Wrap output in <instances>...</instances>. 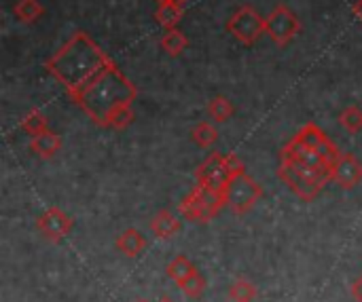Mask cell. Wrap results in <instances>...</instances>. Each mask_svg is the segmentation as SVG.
<instances>
[{
  "mask_svg": "<svg viewBox=\"0 0 362 302\" xmlns=\"http://www.w3.org/2000/svg\"><path fill=\"white\" fill-rule=\"evenodd\" d=\"M138 89L110 59L85 87L70 95V99L100 127L125 129L134 121L132 104Z\"/></svg>",
  "mask_w": 362,
  "mask_h": 302,
  "instance_id": "cell-1",
  "label": "cell"
},
{
  "mask_svg": "<svg viewBox=\"0 0 362 302\" xmlns=\"http://www.w3.org/2000/svg\"><path fill=\"white\" fill-rule=\"evenodd\" d=\"M108 61L110 57L87 32H74L45 61V68L59 85H64L68 95H72L85 87Z\"/></svg>",
  "mask_w": 362,
  "mask_h": 302,
  "instance_id": "cell-2",
  "label": "cell"
},
{
  "mask_svg": "<svg viewBox=\"0 0 362 302\" xmlns=\"http://www.w3.org/2000/svg\"><path fill=\"white\" fill-rule=\"evenodd\" d=\"M246 171V165L235 157V155H221V152H212L197 169L195 178L199 186H206L210 191L216 193H225L229 182L238 176Z\"/></svg>",
  "mask_w": 362,
  "mask_h": 302,
  "instance_id": "cell-3",
  "label": "cell"
},
{
  "mask_svg": "<svg viewBox=\"0 0 362 302\" xmlns=\"http://www.w3.org/2000/svg\"><path fill=\"white\" fill-rule=\"evenodd\" d=\"M227 205V197L225 193H216L210 191L206 186H195L178 205V212L182 218L191 220V222H210L214 220L221 210Z\"/></svg>",
  "mask_w": 362,
  "mask_h": 302,
  "instance_id": "cell-4",
  "label": "cell"
},
{
  "mask_svg": "<svg viewBox=\"0 0 362 302\" xmlns=\"http://www.w3.org/2000/svg\"><path fill=\"white\" fill-rule=\"evenodd\" d=\"M227 32L238 42L246 44V47H252L265 34V17H261L259 11L252 4H242L227 19Z\"/></svg>",
  "mask_w": 362,
  "mask_h": 302,
  "instance_id": "cell-5",
  "label": "cell"
},
{
  "mask_svg": "<svg viewBox=\"0 0 362 302\" xmlns=\"http://www.w3.org/2000/svg\"><path fill=\"white\" fill-rule=\"evenodd\" d=\"M301 19L286 4H278L265 17V36H269L278 47H288L301 34Z\"/></svg>",
  "mask_w": 362,
  "mask_h": 302,
  "instance_id": "cell-6",
  "label": "cell"
},
{
  "mask_svg": "<svg viewBox=\"0 0 362 302\" xmlns=\"http://www.w3.org/2000/svg\"><path fill=\"white\" fill-rule=\"evenodd\" d=\"M225 197H227V205L233 210V214L244 216L246 212H250L261 201L263 186L255 178H250L248 171H242L229 182Z\"/></svg>",
  "mask_w": 362,
  "mask_h": 302,
  "instance_id": "cell-7",
  "label": "cell"
},
{
  "mask_svg": "<svg viewBox=\"0 0 362 302\" xmlns=\"http://www.w3.org/2000/svg\"><path fill=\"white\" fill-rule=\"evenodd\" d=\"M74 222L68 214H64L59 207H49L45 214L38 216L36 220V229L38 233L47 239V241H62L64 237H68V233L72 231Z\"/></svg>",
  "mask_w": 362,
  "mask_h": 302,
  "instance_id": "cell-8",
  "label": "cell"
},
{
  "mask_svg": "<svg viewBox=\"0 0 362 302\" xmlns=\"http://www.w3.org/2000/svg\"><path fill=\"white\" fill-rule=\"evenodd\" d=\"M278 178L299 197V199H303L305 203H310V201H314L318 195H320V191L325 188V186H320V184H316L314 180H310V178H305V176H301L297 169H293L291 165H286V163H280V169H278Z\"/></svg>",
  "mask_w": 362,
  "mask_h": 302,
  "instance_id": "cell-9",
  "label": "cell"
},
{
  "mask_svg": "<svg viewBox=\"0 0 362 302\" xmlns=\"http://www.w3.org/2000/svg\"><path fill=\"white\" fill-rule=\"evenodd\" d=\"M333 182L350 191L362 182V163L352 152H341L333 165Z\"/></svg>",
  "mask_w": 362,
  "mask_h": 302,
  "instance_id": "cell-10",
  "label": "cell"
},
{
  "mask_svg": "<svg viewBox=\"0 0 362 302\" xmlns=\"http://www.w3.org/2000/svg\"><path fill=\"white\" fill-rule=\"evenodd\" d=\"M59 148H62V138L51 129H47L38 135H32V140H30V150L40 159L55 157L59 152Z\"/></svg>",
  "mask_w": 362,
  "mask_h": 302,
  "instance_id": "cell-11",
  "label": "cell"
},
{
  "mask_svg": "<svg viewBox=\"0 0 362 302\" xmlns=\"http://www.w3.org/2000/svg\"><path fill=\"white\" fill-rule=\"evenodd\" d=\"M151 231L155 237L159 239H172L180 233V220L174 216V212L170 210H161L157 212V216L151 220Z\"/></svg>",
  "mask_w": 362,
  "mask_h": 302,
  "instance_id": "cell-12",
  "label": "cell"
},
{
  "mask_svg": "<svg viewBox=\"0 0 362 302\" xmlns=\"http://www.w3.org/2000/svg\"><path fill=\"white\" fill-rule=\"evenodd\" d=\"M182 15H185V4H178V2H172V0L157 2L155 19H157V23H159L163 30L178 28V23H180Z\"/></svg>",
  "mask_w": 362,
  "mask_h": 302,
  "instance_id": "cell-13",
  "label": "cell"
},
{
  "mask_svg": "<svg viewBox=\"0 0 362 302\" xmlns=\"http://www.w3.org/2000/svg\"><path fill=\"white\" fill-rule=\"evenodd\" d=\"M117 248L119 252H123L129 258H136L144 252L146 248V237L138 231V229H125L119 237H117Z\"/></svg>",
  "mask_w": 362,
  "mask_h": 302,
  "instance_id": "cell-14",
  "label": "cell"
},
{
  "mask_svg": "<svg viewBox=\"0 0 362 302\" xmlns=\"http://www.w3.org/2000/svg\"><path fill=\"white\" fill-rule=\"evenodd\" d=\"M159 47L165 55L170 57H178L187 47H189V38L182 30L178 28H172V30H165L161 40H159Z\"/></svg>",
  "mask_w": 362,
  "mask_h": 302,
  "instance_id": "cell-15",
  "label": "cell"
},
{
  "mask_svg": "<svg viewBox=\"0 0 362 302\" xmlns=\"http://www.w3.org/2000/svg\"><path fill=\"white\" fill-rule=\"evenodd\" d=\"M45 6L40 0H17L13 6V15L21 23H36L38 19L45 17Z\"/></svg>",
  "mask_w": 362,
  "mask_h": 302,
  "instance_id": "cell-16",
  "label": "cell"
},
{
  "mask_svg": "<svg viewBox=\"0 0 362 302\" xmlns=\"http://www.w3.org/2000/svg\"><path fill=\"white\" fill-rule=\"evenodd\" d=\"M195 273H197L195 265H193L185 254H178V256L168 265V277L174 279V282L178 284V288H180L185 282H189Z\"/></svg>",
  "mask_w": 362,
  "mask_h": 302,
  "instance_id": "cell-17",
  "label": "cell"
},
{
  "mask_svg": "<svg viewBox=\"0 0 362 302\" xmlns=\"http://www.w3.org/2000/svg\"><path fill=\"white\" fill-rule=\"evenodd\" d=\"M208 114H210V119H212L214 123H227V121L235 114V108H233V104H231L229 97L216 95V97H212L210 104H208Z\"/></svg>",
  "mask_w": 362,
  "mask_h": 302,
  "instance_id": "cell-18",
  "label": "cell"
},
{
  "mask_svg": "<svg viewBox=\"0 0 362 302\" xmlns=\"http://www.w3.org/2000/svg\"><path fill=\"white\" fill-rule=\"evenodd\" d=\"M191 138L199 148H210L216 144L218 140V129L210 123V121H199L193 129H191Z\"/></svg>",
  "mask_w": 362,
  "mask_h": 302,
  "instance_id": "cell-19",
  "label": "cell"
},
{
  "mask_svg": "<svg viewBox=\"0 0 362 302\" xmlns=\"http://www.w3.org/2000/svg\"><path fill=\"white\" fill-rule=\"evenodd\" d=\"M21 129L28 131L30 135H38L42 131L49 129V123H47V116L40 112V110H30L23 119H21Z\"/></svg>",
  "mask_w": 362,
  "mask_h": 302,
  "instance_id": "cell-20",
  "label": "cell"
},
{
  "mask_svg": "<svg viewBox=\"0 0 362 302\" xmlns=\"http://www.w3.org/2000/svg\"><path fill=\"white\" fill-rule=\"evenodd\" d=\"M255 296H257V288L248 279H238L229 288V298H231V302H252Z\"/></svg>",
  "mask_w": 362,
  "mask_h": 302,
  "instance_id": "cell-21",
  "label": "cell"
},
{
  "mask_svg": "<svg viewBox=\"0 0 362 302\" xmlns=\"http://www.w3.org/2000/svg\"><path fill=\"white\" fill-rule=\"evenodd\" d=\"M339 123L350 131V133H356L362 129V110L358 106H348L344 108V112L339 114Z\"/></svg>",
  "mask_w": 362,
  "mask_h": 302,
  "instance_id": "cell-22",
  "label": "cell"
},
{
  "mask_svg": "<svg viewBox=\"0 0 362 302\" xmlns=\"http://www.w3.org/2000/svg\"><path fill=\"white\" fill-rule=\"evenodd\" d=\"M180 290H182V294L185 296H189V298H199L202 294H204V290H206V279L199 275V271L189 279V282H185L182 286H180Z\"/></svg>",
  "mask_w": 362,
  "mask_h": 302,
  "instance_id": "cell-23",
  "label": "cell"
},
{
  "mask_svg": "<svg viewBox=\"0 0 362 302\" xmlns=\"http://www.w3.org/2000/svg\"><path fill=\"white\" fill-rule=\"evenodd\" d=\"M352 296L358 302H362V275L356 279V284L352 286Z\"/></svg>",
  "mask_w": 362,
  "mask_h": 302,
  "instance_id": "cell-24",
  "label": "cell"
},
{
  "mask_svg": "<svg viewBox=\"0 0 362 302\" xmlns=\"http://www.w3.org/2000/svg\"><path fill=\"white\" fill-rule=\"evenodd\" d=\"M352 15L362 23V0H356V2L352 4Z\"/></svg>",
  "mask_w": 362,
  "mask_h": 302,
  "instance_id": "cell-25",
  "label": "cell"
},
{
  "mask_svg": "<svg viewBox=\"0 0 362 302\" xmlns=\"http://www.w3.org/2000/svg\"><path fill=\"white\" fill-rule=\"evenodd\" d=\"M157 2H163V0H157ZM172 2H178V4H185V6H187L189 0H172Z\"/></svg>",
  "mask_w": 362,
  "mask_h": 302,
  "instance_id": "cell-26",
  "label": "cell"
},
{
  "mask_svg": "<svg viewBox=\"0 0 362 302\" xmlns=\"http://www.w3.org/2000/svg\"><path fill=\"white\" fill-rule=\"evenodd\" d=\"M159 302H174V301H170V298H163V301H159Z\"/></svg>",
  "mask_w": 362,
  "mask_h": 302,
  "instance_id": "cell-27",
  "label": "cell"
},
{
  "mask_svg": "<svg viewBox=\"0 0 362 302\" xmlns=\"http://www.w3.org/2000/svg\"><path fill=\"white\" fill-rule=\"evenodd\" d=\"M138 302H146V301H138Z\"/></svg>",
  "mask_w": 362,
  "mask_h": 302,
  "instance_id": "cell-28",
  "label": "cell"
}]
</instances>
